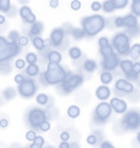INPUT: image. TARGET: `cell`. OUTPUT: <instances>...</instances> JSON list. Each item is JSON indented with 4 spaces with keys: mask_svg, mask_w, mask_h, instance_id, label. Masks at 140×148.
I'll return each mask as SVG.
<instances>
[{
    "mask_svg": "<svg viewBox=\"0 0 140 148\" xmlns=\"http://www.w3.org/2000/svg\"><path fill=\"white\" fill-rule=\"evenodd\" d=\"M36 84L32 79H25L21 84H19V94L22 98H31L36 92Z\"/></svg>",
    "mask_w": 140,
    "mask_h": 148,
    "instance_id": "6",
    "label": "cell"
},
{
    "mask_svg": "<svg viewBox=\"0 0 140 148\" xmlns=\"http://www.w3.org/2000/svg\"><path fill=\"white\" fill-rule=\"evenodd\" d=\"M20 52V47L15 43L8 42L5 37L0 36V63L8 62Z\"/></svg>",
    "mask_w": 140,
    "mask_h": 148,
    "instance_id": "3",
    "label": "cell"
},
{
    "mask_svg": "<svg viewBox=\"0 0 140 148\" xmlns=\"http://www.w3.org/2000/svg\"><path fill=\"white\" fill-rule=\"evenodd\" d=\"M109 105L112 106V110H114L116 114H124L128 109V105L124 100L118 99V98H113L110 99Z\"/></svg>",
    "mask_w": 140,
    "mask_h": 148,
    "instance_id": "12",
    "label": "cell"
},
{
    "mask_svg": "<svg viewBox=\"0 0 140 148\" xmlns=\"http://www.w3.org/2000/svg\"><path fill=\"white\" fill-rule=\"evenodd\" d=\"M100 148H115L112 143H109V142H103L100 145Z\"/></svg>",
    "mask_w": 140,
    "mask_h": 148,
    "instance_id": "51",
    "label": "cell"
},
{
    "mask_svg": "<svg viewBox=\"0 0 140 148\" xmlns=\"http://www.w3.org/2000/svg\"><path fill=\"white\" fill-rule=\"evenodd\" d=\"M42 31H44V25L41 24V22H35V24H32L30 27V35L35 36V37L39 36Z\"/></svg>",
    "mask_w": 140,
    "mask_h": 148,
    "instance_id": "20",
    "label": "cell"
},
{
    "mask_svg": "<svg viewBox=\"0 0 140 148\" xmlns=\"http://www.w3.org/2000/svg\"><path fill=\"white\" fill-rule=\"evenodd\" d=\"M112 111H113L112 110V106L108 103H105V101H102L100 104L97 105L96 111H94V116L97 119V121H99V122L107 121L110 117Z\"/></svg>",
    "mask_w": 140,
    "mask_h": 148,
    "instance_id": "5",
    "label": "cell"
},
{
    "mask_svg": "<svg viewBox=\"0 0 140 148\" xmlns=\"http://www.w3.org/2000/svg\"><path fill=\"white\" fill-rule=\"evenodd\" d=\"M132 73L135 74L137 77L140 74V62H137V63L133 64V71H132Z\"/></svg>",
    "mask_w": 140,
    "mask_h": 148,
    "instance_id": "42",
    "label": "cell"
},
{
    "mask_svg": "<svg viewBox=\"0 0 140 148\" xmlns=\"http://www.w3.org/2000/svg\"><path fill=\"white\" fill-rule=\"evenodd\" d=\"M60 138L62 140V142H67L69 140V133L67 131H63V132H61V136H60Z\"/></svg>",
    "mask_w": 140,
    "mask_h": 148,
    "instance_id": "46",
    "label": "cell"
},
{
    "mask_svg": "<svg viewBox=\"0 0 140 148\" xmlns=\"http://www.w3.org/2000/svg\"><path fill=\"white\" fill-rule=\"evenodd\" d=\"M40 130H41V131H42V132H47V131H50V128H51V125H50V122L47 121V120H46V121L42 123V125H41V126L39 127Z\"/></svg>",
    "mask_w": 140,
    "mask_h": 148,
    "instance_id": "40",
    "label": "cell"
},
{
    "mask_svg": "<svg viewBox=\"0 0 140 148\" xmlns=\"http://www.w3.org/2000/svg\"><path fill=\"white\" fill-rule=\"evenodd\" d=\"M87 143L88 145H91V146H94L97 143V137L94 135H89L87 137Z\"/></svg>",
    "mask_w": 140,
    "mask_h": 148,
    "instance_id": "44",
    "label": "cell"
},
{
    "mask_svg": "<svg viewBox=\"0 0 140 148\" xmlns=\"http://www.w3.org/2000/svg\"><path fill=\"white\" fill-rule=\"evenodd\" d=\"M4 68H6V69H11V67H10V66H9V63H8V62L0 63V73L5 74V72H4Z\"/></svg>",
    "mask_w": 140,
    "mask_h": 148,
    "instance_id": "47",
    "label": "cell"
},
{
    "mask_svg": "<svg viewBox=\"0 0 140 148\" xmlns=\"http://www.w3.org/2000/svg\"><path fill=\"white\" fill-rule=\"evenodd\" d=\"M79 114H81V109L78 108L77 105H72V106H69L68 110H67V115L71 119H76L79 116Z\"/></svg>",
    "mask_w": 140,
    "mask_h": 148,
    "instance_id": "23",
    "label": "cell"
},
{
    "mask_svg": "<svg viewBox=\"0 0 140 148\" xmlns=\"http://www.w3.org/2000/svg\"><path fill=\"white\" fill-rule=\"evenodd\" d=\"M67 79V73L60 64L49 63L47 69L44 73V80L47 85H56L62 84Z\"/></svg>",
    "mask_w": 140,
    "mask_h": 148,
    "instance_id": "1",
    "label": "cell"
},
{
    "mask_svg": "<svg viewBox=\"0 0 140 148\" xmlns=\"http://www.w3.org/2000/svg\"><path fill=\"white\" fill-rule=\"evenodd\" d=\"M129 43H130V40L127 36V34L120 32V34H116L113 37V45H112V47H114L119 54L125 56V54H129V52H130Z\"/></svg>",
    "mask_w": 140,
    "mask_h": 148,
    "instance_id": "4",
    "label": "cell"
},
{
    "mask_svg": "<svg viewBox=\"0 0 140 148\" xmlns=\"http://www.w3.org/2000/svg\"><path fill=\"white\" fill-rule=\"evenodd\" d=\"M8 125H9V122H8L6 119H1V120H0V127H1V128H6Z\"/></svg>",
    "mask_w": 140,
    "mask_h": 148,
    "instance_id": "50",
    "label": "cell"
},
{
    "mask_svg": "<svg viewBox=\"0 0 140 148\" xmlns=\"http://www.w3.org/2000/svg\"><path fill=\"white\" fill-rule=\"evenodd\" d=\"M118 64H119V59L115 56V57L110 58V59H103L102 66H103V68L105 69V72H110V71H113V69H115Z\"/></svg>",
    "mask_w": 140,
    "mask_h": 148,
    "instance_id": "16",
    "label": "cell"
},
{
    "mask_svg": "<svg viewBox=\"0 0 140 148\" xmlns=\"http://www.w3.org/2000/svg\"><path fill=\"white\" fill-rule=\"evenodd\" d=\"M5 16H3V15H0V25H4L5 24Z\"/></svg>",
    "mask_w": 140,
    "mask_h": 148,
    "instance_id": "54",
    "label": "cell"
},
{
    "mask_svg": "<svg viewBox=\"0 0 140 148\" xmlns=\"http://www.w3.org/2000/svg\"><path fill=\"white\" fill-rule=\"evenodd\" d=\"M83 83V77L79 75V74H74V75L69 77L68 79H66L62 83V89L64 90V92H71L73 89L78 88Z\"/></svg>",
    "mask_w": 140,
    "mask_h": 148,
    "instance_id": "9",
    "label": "cell"
},
{
    "mask_svg": "<svg viewBox=\"0 0 140 148\" xmlns=\"http://www.w3.org/2000/svg\"><path fill=\"white\" fill-rule=\"evenodd\" d=\"M123 125L125 128L134 130L140 127V114L137 111H129L123 117Z\"/></svg>",
    "mask_w": 140,
    "mask_h": 148,
    "instance_id": "8",
    "label": "cell"
},
{
    "mask_svg": "<svg viewBox=\"0 0 140 148\" xmlns=\"http://www.w3.org/2000/svg\"><path fill=\"white\" fill-rule=\"evenodd\" d=\"M83 68H85L86 72L92 73L97 69V63L93 61V59H87V61L85 62V64H83Z\"/></svg>",
    "mask_w": 140,
    "mask_h": 148,
    "instance_id": "24",
    "label": "cell"
},
{
    "mask_svg": "<svg viewBox=\"0 0 140 148\" xmlns=\"http://www.w3.org/2000/svg\"><path fill=\"white\" fill-rule=\"evenodd\" d=\"M132 11L134 14V16H140V0H134L132 4Z\"/></svg>",
    "mask_w": 140,
    "mask_h": 148,
    "instance_id": "34",
    "label": "cell"
},
{
    "mask_svg": "<svg viewBox=\"0 0 140 148\" xmlns=\"http://www.w3.org/2000/svg\"><path fill=\"white\" fill-rule=\"evenodd\" d=\"M112 80H113V75H112L110 72H103V73L100 74V82L103 83L104 85L109 84Z\"/></svg>",
    "mask_w": 140,
    "mask_h": 148,
    "instance_id": "28",
    "label": "cell"
},
{
    "mask_svg": "<svg viewBox=\"0 0 140 148\" xmlns=\"http://www.w3.org/2000/svg\"><path fill=\"white\" fill-rule=\"evenodd\" d=\"M114 24H115V26L116 27H122L123 26V17H116L115 20H114Z\"/></svg>",
    "mask_w": 140,
    "mask_h": 148,
    "instance_id": "49",
    "label": "cell"
},
{
    "mask_svg": "<svg viewBox=\"0 0 140 148\" xmlns=\"http://www.w3.org/2000/svg\"><path fill=\"white\" fill-rule=\"evenodd\" d=\"M110 94H112V91H110V89H109V88L107 86V85L98 86L97 90H96V96H97V98L99 99V100H102V101L109 99Z\"/></svg>",
    "mask_w": 140,
    "mask_h": 148,
    "instance_id": "15",
    "label": "cell"
},
{
    "mask_svg": "<svg viewBox=\"0 0 140 148\" xmlns=\"http://www.w3.org/2000/svg\"><path fill=\"white\" fill-rule=\"evenodd\" d=\"M102 9L105 11V12H113L114 11V6H113V1L112 0H107L102 4Z\"/></svg>",
    "mask_w": 140,
    "mask_h": 148,
    "instance_id": "33",
    "label": "cell"
},
{
    "mask_svg": "<svg viewBox=\"0 0 140 148\" xmlns=\"http://www.w3.org/2000/svg\"><path fill=\"white\" fill-rule=\"evenodd\" d=\"M99 48H100V53L104 59H110V58L115 57L113 47H112V45L109 43V40L107 38V37L99 38Z\"/></svg>",
    "mask_w": 140,
    "mask_h": 148,
    "instance_id": "10",
    "label": "cell"
},
{
    "mask_svg": "<svg viewBox=\"0 0 140 148\" xmlns=\"http://www.w3.org/2000/svg\"><path fill=\"white\" fill-rule=\"evenodd\" d=\"M24 80H25V78H24L22 74H16V75H15V83H16V84H21Z\"/></svg>",
    "mask_w": 140,
    "mask_h": 148,
    "instance_id": "48",
    "label": "cell"
},
{
    "mask_svg": "<svg viewBox=\"0 0 140 148\" xmlns=\"http://www.w3.org/2000/svg\"><path fill=\"white\" fill-rule=\"evenodd\" d=\"M25 61L29 63V64H36L37 62V56L35 53H32V52H29L26 54V57H25Z\"/></svg>",
    "mask_w": 140,
    "mask_h": 148,
    "instance_id": "35",
    "label": "cell"
},
{
    "mask_svg": "<svg viewBox=\"0 0 140 148\" xmlns=\"http://www.w3.org/2000/svg\"><path fill=\"white\" fill-rule=\"evenodd\" d=\"M104 26H105V20L100 15H91L82 20V30L89 37H93L97 34H99L104 29Z\"/></svg>",
    "mask_w": 140,
    "mask_h": 148,
    "instance_id": "2",
    "label": "cell"
},
{
    "mask_svg": "<svg viewBox=\"0 0 140 148\" xmlns=\"http://www.w3.org/2000/svg\"><path fill=\"white\" fill-rule=\"evenodd\" d=\"M3 95H4V98H5L6 100H11V99L15 98L16 92H15V90H14V88L10 86V88H6V89L3 91Z\"/></svg>",
    "mask_w": 140,
    "mask_h": 148,
    "instance_id": "29",
    "label": "cell"
},
{
    "mask_svg": "<svg viewBox=\"0 0 140 148\" xmlns=\"http://www.w3.org/2000/svg\"><path fill=\"white\" fill-rule=\"evenodd\" d=\"M32 45H34V47L36 49H39V51H44L45 48V46H46V42H45V40L44 38H41V37H34L32 38Z\"/></svg>",
    "mask_w": 140,
    "mask_h": 148,
    "instance_id": "22",
    "label": "cell"
},
{
    "mask_svg": "<svg viewBox=\"0 0 140 148\" xmlns=\"http://www.w3.org/2000/svg\"><path fill=\"white\" fill-rule=\"evenodd\" d=\"M81 1L79 0H73V1H71V9L72 10H79L81 9Z\"/></svg>",
    "mask_w": 140,
    "mask_h": 148,
    "instance_id": "41",
    "label": "cell"
},
{
    "mask_svg": "<svg viewBox=\"0 0 140 148\" xmlns=\"http://www.w3.org/2000/svg\"><path fill=\"white\" fill-rule=\"evenodd\" d=\"M130 58L132 59H138L139 56H140V43H135L130 47Z\"/></svg>",
    "mask_w": 140,
    "mask_h": 148,
    "instance_id": "25",
    "label": "cell"
},
{
    "mask_svg": "<svg viewBox=\"0 0 140 148\" xmlns=\"http://www.w3.org/2000/svg\"><path fill=\"white\" fill-rule=\"evenodd\" d=\"M19 14H20V17L25 22H27V24H31L32 25V24H35V22H36V16L32 14L31 9L29 6H26V5L21 6L20 10H19Z\"/></svg>",
    "mask_w": 140,
    "mask_h": 148,
    "instance_id": "11",
    "label": "cell"
},
{
    "mask_svg": "<svg viewBox=\"0 0 140 148\" xmlns=\"http://www.w3.org/2000/svg\"><path fill=\"white\" fill-rule=\"evenodd\" d=\"M25 72H26L27 75L32 78V77H36L37 74H39L40 68H39V66H37V64H29V66L26 67Z\"/></svg>",
    "mask_w": 140,
    "mask_h": 148,
    "instance_id": "21",
    "label": "cell"
},
{
    "mask_svg": "<svg viewBox=\"0 0 140 148\" xmlns=\"http://www.w3.org/2000/svg\"><path fill=\"white\" fill-rule=\"evenodd\" d=\"M133 62L129 61V59H123V61L119 62V66H120V69L123 71V73L125 74H130L133 71Z\"/></svg>",
    "mask_w": 140,
    "mask_h": 148,
    "instance_id": "19",
    "label": "cell"
},
{
    "mask_svg": "<svg viewBox=\"0 0 140 148\" xmlns=\"http://www.w3.org/2000/svg\"><path fill=\"white\" fill-rule=\"evenodd\" d=\"M137 140H138V142L140 143V132L138 133V136H137Z\"/></svg>",
    "mask_w": 140,
    "mask_h": 148,
    "instance_id": "55",
    "label": "cell"
},
{
    "mask_svg": "<svg viewBox=\"0 0 140 148\" xmlns=\"http://www.w3.org/2000/svg\"><path fill=\"white\" fill-rule=\"evenodd\" d=\"M91 9H92L93 11H99L100 9H102V4L99 1H93L91 4Z\"/></svg>",
    "mask_w": 140,
    "mask_h": 148,
    "instance_id": "43",
    "label": "cell"
},
{
    "mask_svg": "<svg viewBox=\"0 0 140 148\" xmlns=\"http://www.w3.org/2000/svg\"><path fill=\"white\" fill-rule=\"evenodd\" d=\"M29 122L32 127H40L46 121V114L41 109H32L29 112Z\"/></svg>",
    "mask_w": 140,
    "mask_h": 148,
    "instance_id": "7",
    "label": "cell"
},
{
    "mask_svg": "<svg viewBox=\"0 0 140 148\" xmlns=\"http://www.w3.org/2000/svg\"><path fill=\"white\" fill-rule=\"evenodd\" d=\"M29 42H30V40H29V37H27V36H20V38L17 40L16 45L21 48V47H25V46L29 45Z\"/></svg>",
    "mask_w": 140,
    "mask_h": 148,
    "instance_id": "36",
    "label": "cell"
},
{
    "mask_svg": "<svg viewBox=\"0 0 140 148\" xmlns=\"http://www.w3.org/2000/svg\"><path fill=\"white\" fill-rule=\"evenodd\" d=\"M72 35H73V37H74L76 40H81V38H83V37L86 36L85 31H83V30H79V29H74V30L72 31Z\"/></svg>",
    "mask_w": 140,
    "mask_h": 148,
    "instance_id": "38",
    "label": "cell"
},
{
    "mask_svg": "<svg viewBox=\"0 0 140 148\" xmlns=\"http://www.w3.org/2000/svg\"><path fill=\"white\" fill-rule=\"evenodd\" d=\"M115 89L118 91H123L125 94H130L134 90V85L125 79H118L115 82Z\"/></svg>",
    "mask_w": 140,
    "mask_h": 148,
    "instance_id": "13",
    "label": "cell"
},
{
    "mask_svg": "<svg viewBox=\"0 0 140 148\" xmlns=\"http://www.w3.org/2000/svg\"><path fill=\"white\" fill-rule=\"evenodd\" d=\"M57 6H58V0H51L50 1V8L56 9Z\"/></svg>",
    "mask_w": 140,
    "mask_h": 148,
    "instance_id": "52",
    "label": "cell"
},
{
    "mask_svg": "<svg viewBox=\"0 0 140 148\" xmlns=\"http://www.w3.org/2000/svg\"><path fill=\"white\" fill-rule=\"evenodd\" d=\"M10 9V1L9 0H0V11L8 12Z\"/></svg>",
    "mask_w": 140,
    "mask_h": 148,
    "instance_id": "37",
    "label": "cell"
},
{
    "mask_svg": "<svg viewBox=\"0 0 140 148\" xmlns=\"http://www.w3.org/2000/svg\"><path fill=\"white\" fill-rule=\"evenodd\" d=\"M68 54L72 59H78L82 56V51L79 49V47H71L68 51Z\"/></svg>",
    "mask_w": 140,
    "mask_h": 148,
    "instance_id": "26",
    "label": "cell"
},
{
    "mask_svg": "<svg viewBox=\"0 0 140 148\" xmlns=\"http://www.w3.org/2000/svg\"><path fill=\"white\" fill-rule=\"evenodd\" d=\"M112 1H113L114 10H120L128 5V0H112Z\"/></svg>",
    "mask_w": 140,
    "mask_h": 148,
    "instance_id": "30",
    "label": "cell"
},
{
    "mask_svg": "<svg viewBox=\"0 0 140 148\" xmlns=\"http://www.w3.org/2000/svg\"><path fill=\"white\" fill-rule=\"evenodd\" d=\"M15 67L17 69H25V59H17L15 62Z\"/></svg>",
    "mask_w": 140,
    "mask_h": 148,
    "instance_id": "45",
    "label": "cell"
},
{
    "mask_svg": "<svg viewBox=\"0 0 140 148\" xmlns=\"http://www.w3.org/2000/svg\"><path fill=\"white\" fill-rule=\"evenodd\" d=\"M36 103L39 105H46L49 103V95L44 94V92H41V94H39L36 96Z\"/></svg>",
    "mask_w": 140,
    "mask_h": 148,
    "instance_id": "32",
    "label": "cell"
},
{
    "mask_svg": "<svg viewBox=\"0 0 140 148\" xmlns=\"http://www.w3.org/2000/svg\"><path fill=\"white\" fill-rule=\"evenodd\" d=\"M60 148H71V145L68 142H61L60 143Z\"/></svg>",
    "mask_w": 140,
    "mask_h": 148,
    "instance_id": "53",
    "label": "cell"
},
{
    "mask_svg": "<svg viewBox=\"0 0 140 148\" xmlns=\"http://www.w3.org/2000/svg\"><path fill=\"white\" fill-rule=\"evenodd\" d=\"M19 38H20V35H19L17 31H10V32H9V35H8V42L16 45Z\"/></svg>",
    "mask_w": 140,
    "mask_h": 148,
    "instance_id": "31",
    "label": "cell"
},
{
    "mask_svg": "<svg viewBox=\"0 0 140 148\" xmlns=\"http://www.w3.org/2000/svg\"><path fill=\"white\" fill-rule=\"evenodd\" d=\"M45 145V138L42 136H36L35 141L32 142V145L30 146V148H42Z\"/></svg>",
    "mask_w": 140,
    "mask_h": 148,
    "instance_id": "27",
    "label": "cell"
},
{
    "mask_svg": "<svg viewBox=\"0 0 140 148\" xmlns=\"http://www.w3.org/2000/svg\"><path fill=\"white\" fill-rule=\"evenodd\" d=\"M36 132L35 131H27L26 132V135H25V138L27 141H30V142H34L35 141V138H36Z\"/></svg>",
    "mask_w": 140,
    "mask_h": 148,
    "instance_id": "39",
    "label": "cell"
},
{
    "mask_svg": "<svg viewBox=\"0 0 140 148\" xmlns=\"http://www.w3.org/2000/svg\"><path fill=\"white\" fill-rule=\"evenodd\" d=\"M49 58V63H53V64H60L62 61V54L58 51H51L47 56Z\"/></svg>",
    "mask_w": 140,
    "mask_h": 148,
    "instance_id": "18",
    "label": "cell"
},
{
    "mask_svg": "<svg viewBox=\"0 0 140 148\" xmlns=\"http://www.w3.org/2000/svg\"><path fill=\"white\" fill-rule=\"evenodd\" d=\"M138 25V20L133 14H129V15L123 17V26L128 27V29H135Z\"/></svg>",
    "mask_w": 140,
    "mask_h": 148,
    "instance_id": "17",
    "label": "cell"
},
{
    "mask_svg": "<svg viewBox=\"0 0 140 148\" xmlns=\"http://www.w3.org/2000/svg\"><path fill=\"white\" fill-rule=\"evenodd\" d=\"M50 38H51V43H52L53 46H56V47L60 46L64 40V31H63V29H55L52 32H51Z\"/></svg>",
    "mask_w": 140,
    "mask_h": 148,
    "instance_id": "14",
    "label": "cell"
}]
</instances>
